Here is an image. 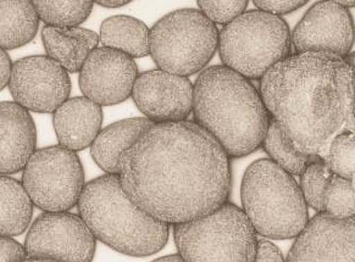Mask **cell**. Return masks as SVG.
<instances>
[{
  "instance_id": "6da1fadb",
  "label": "cell",
  "mask_w": 355,
  "mask_h": 262,
  "mask_svg": "<svg viewBox=\"0 0 355 262\" xmlns=\"http://www.w3.org/2000/svg\"><path fill=\"white\" fill-rule=\"evenodd\" d=\"M119 177L127 197L168 226L218 210L232 184L227 154L192 121L154 123L123 152Z\"/></svg>"
},
{
  "instance_id": "7a4b0ae2",
  "label": "cell",
  "mask_w": 355,
  "mask_h": 262,
  "mask_svg": "<svg viewBox=\"0 0 355 262\" xmlns=\"http://www.w3.org/2000/svg\"><path fill=\"white\" fill-rule=\"evenodd\" d=\"M270 117L295 148L325 160L331 143L355 134V75L343 58L318 51L295 53L260 80Z\"/></svg>"
},
{
  "instance_id": "3957f363",
  "label": "cell",
  "mask_w": 355,
  "mask_h": 262,
  "mask_svg": "<svg viewBox=\"0 0 355 262\" xmlns=\"http://www.w3.org/2000/svg\"><path fill=\"white\" fill-rule=\"evenodd\" d=\"M193 114L196 123L218 141L230 159L247 157L261 146L271 121L259 89L223 65L199 73Z\"/></svg>"
},
{
  "instance_id": "277c9868",
  "label": "cell",
  "mask_w": 355,
  "mask_h": 262,
  "mask_svg": "<svg viewBox=\"0 0 355 262\" xmlns=\"http://www.w3.org/2000/svg\"><path fill=\"white\" fill-rule=\"evenodd\" d=\"M77 207L96 241L123 255L150 256L168 243L170 226L149 216L127 197L119 175L105 173L88 182Z\"/></svg>"
},
{
  "instance_id": "5b68a950",
  "label": "cell",
  "mask_w": 355,
  "mask_h": 262,
  "mask_svg": "<svg viewBox=\"0 0 355 262\" xmlns=\"http://www.w3.org/2000/svg\"><path fill=\"white\" fill-rule=\"evenodd\" d=\"M241 200L257 234L268 239H295L309 222L298 182L270 159L253 162L244 172Z\"/></svg>"
},
{
  "instance_id": "8992f818",
  "label": "cell",
  "mask_w": 355,
  "mask_h": 262,
  "mask_svg": "<svg viewBox=\"0 0 355 262\" xmlns=\"http://www.w3.org/2000/svg\"><path fill=\"white\" fill-rule=\"evenodd\" d=\"M291 46L286 21L259 9L243 12L218 35L223 66L247 80L260 81L272 66L291 55Z\"/></svg>"
},
{
  "instance_id": "52a82bcc",
  "label": "cell",
  "mask_w": 355,
  "mask_h": 262,
  "mask_svg": "<svg viewBox=\"0 0 355 262\" xmlns=\"http://www.w3.org/2000/svg\"><path fill=\"white\" fill-rule=\"evenodd\" d=\"M173 237L186 262H254L259 242L243 210L229 202L208 216L173 226Z\"/></svg>"
},
{
  "instance_id": "ba28073f",
  "label": "cell",
  "mask_w": 355,
  "mask_h": 262,
  "mask_svg": "<svg viewBox=\"0 0 355 262\" xmlns=\"http://www.w3.org/2000/svg\"><path fill=\"white\" fill-rule=\"evenodd\" d=\"M218 35L203 12L180 9L157 21L149 32V54L159 70L189 77L205 70L218 48Z\"/></svg>"
},
{
  "instance_id": "9c48e42d",
  "label": "cell",
  "mask_w": 355,
  "mask_h": 262,
  "mask_svg": "<svg viewBox=\"0 0 355 262\" xmlns=\"http://www.w3.org/2000/svg\"><path fill=\"white\" fill-rule=\"evenodd\" d=\"M22 186L33 205L43 211H69L76 207L86 186L81 160L64 146L37 149L22 172Z\"/></svg>"
},
{
  "instance_id": "30bf717a",
  "label": "cell",
  "mask_w": 355,
  "mask_h": 262,
  "mask_svg": "<svg viewBox=\"0 0 355 262\" xmlns=\"http://www.w3.org/2000/svg\"><path fill=\"white\" fill-rule=\"evenodd\" d=\"M96 239L80 215L44 212L32 223L25 242L28 259L92 262Z\"/></svg>"
},
{
  "instance_id": "8fae6325",
  "label": "cell",
  "mask_w": 355,
  "mask_h": 262,
  "mask_svg": "<svg viewBox=\"0 0 355 262\" xmlns=\"http://www.w3.org/2000/svg\"><path fill=\"white\" fill-rule=\"evenodd\" d=\"M9 89L27 111L54 114L71 93L67 71L46 55L26 56L12 64Z\"/></svg>"
},
{
  "instance_id": "7c38bea8",
  "label": "cell",
  "mask_w": 355,
  "mask_h": 262,
  "mask_svg": "<svg viewBox=\"0 0 355 262\" xmlns=\"http://www.w3.org/2000/svg\"><path fill=\"white\" fill-rule=\"evenodd\" d=\"M291 37L297 53H329L345 59L354 46V21L348 9L337 1H319L295 26Z\"/></svg>"
},
{
  "instance_id": "4fadbf2b",
  "label": "cell",
  "mask_w": 355,
  "mask_h": 262,
  "mask_svg": "<svg viewBox=\"0 0 355 262\" xmlns=\"http://www.w3.org/2000/svg\"><path fill=\"white\" fill-rule=\"evenodd\" d=\"M138 76L137 65L131 56L98 46L82 66L78 83L83 96L98 105H116L132 96Z\"/></svg>"
},
{
  "instance_id": "5bb4252c",
  "label": "cell",
  "mask_w": 355,
  "mask_h": 262,
  "mask_svg": "<svg viewBox=\"0 0 355 262\" xmlns=\"http://www.w3.org/2000/svg\"><path fill=\"white\" fill-rule=\"evenodd\" d=\"M194 85L188 77L163 70L143 72L135 83L132 99L154 123L187 121L193 112Z\"/></svg>"
},
{
  "instance_id": "9a60e30c",
  "label": "cell",
  "mask_w": 355,
  "mask_h": 262,
  "mask_svg": "<svg viewBox=\"0 0 355 262\" xmlns=\"http://www.w3.org/2000/svg\"><path fill=\"white\" fill-rule=\"evenodd\" d=\"M286 262H355V217L316 213L295 238Z\"/></svg>"
},
{
  "instance_id": "2e32d148",
  "label": "cell",
  "mask_w": 355,
  "mask_h": 262,
  "mask_svg": "<svg viewBox=\"0 0 355 262\" xmlns=\"http://www.w3.org/2000/svg\"><path fill=\"white\" fill-rule=\"evenodd\" d=\"M36 146V125L30 111L15 101L0 103V175L24 171Z\"/></svg>"
},
{
  "instance_id": "e0dca14e",
  "label": "cell",
  "mask_w": 355,
  "mask_h": 262,
  "mask_svg": "<svg viewBox=\"0 0 355 262\" xmlns=\"http://www.w3.org/2000/svg\"><path fill=\"white\" fill-rule=\"evenodd\" d=\"M59 146L80 152L93 144L102 131L103 109L86 96L67 99L53 114Z\"/></svg>"
},
{
  "instance_id": "ac0fdd59",
  "label": "cell",
  "mask_w": 355,
  "mask_h": 262,
  "mask_svg": "<svg viewBox=\"0 0 355 262\" xmlns=\"http://www.w3.org/2000/svg\"><path fill=\"white\" fill-rule=\"evenodd\" d=\"M46 56L56 61L67 73L80 72L92 51L98 48L99 35L82 27H51L42 30Z\"/></svg>"
},
{
  "instance_id": "d6986e66",
  "label": "cell",
  "mask_w": 355,
  "mask_h": 262,
  "mask_svg": "<svg viewBox=\"0 0 355 262\" xmlns=\"http://www.w3.org/2000/svg\"><path fill=\"white\" fill-rule=\"evenodd\" d=\"M153 125L147 117H133L105 127L91 146L93 160L107 175H119L123 152Z\"/></svg>"
},
{
  "instance_id": "ffe728a7",
  "label": "cell",
  "mask_w": 355,
  "mask_h": 262,
  "mask_svg": "<svg viewBox=\"0 0 355 262\" xmlns=\"http://www.w3.org/2000/svg\"><path fill=\"white\" fill-rule=\"evenodd\" d=\"M38 26L40 17L32 1L0 0V49L26 46L35 38Z\"/></svg>"
},
{
  "instance_id": "44dd1931",
  "label": "cell",
  "mask_w": 355,
  "mask_h": 262,
  "mask_svg": "<svg viewBox=\"0 0 355 262\" xmlns=\"http://www.w3.org/2000/svg\"><path fill=\"white\" fill-rule=\"evenodd\" d=\"M149 32L147 25L132 16H112L101 26L99 41L103 46L122 51L126 55H149Z\"/></svg>"
},
{
  "instance_id": "7402d4cb",
  "label": "cell",
  "mask_w": 355,
  "mask_h": 262,
  "mask_svg": "<svg viewBox=\"0 0 355 262\" xmlns=\"http://www.w3.org/2000/svg\"><path fill=\"white\" fill-rule=\"evenodd\" d=\"M33 215V202L22 183L0 175V237H15L25 232Z\"/></svg>"
},
{
  "instance_id": "603a6c76",
  "label": "cell",
  "mask_w": 355,
  "mask_h": 262,
  "mask_svg": "<svg viewBox=\"0 0 355 262\" xmlns=\"http://www.w3.org/2000/svg\"><path fill=\"white\" fill-rule=\"evenodd\" d=\"M261 146L269 155L270 160L291 176H300L309 161L310 157L295 148L282 128L272 119Z\"/></svg>"
},
{
  "instance_id": "cb8c5ba5",
  "label": "cell",
  "mask_w": 355,
  "mask_h": 262,
  "mask_svg": "<svg viewBox=\"0 0 355 262\" xmlns=\"http://www.w3.org/2000/svg\"><path fill=\"white\" fill-rule=\"evenodd\" d=\"M40 21L51 27H80L91 15L93 1H32Z\"/></svg>"
},
{
  "instance_id": "d4e9b609",
  "label": "cell",
  "mask_w": 355,
  "mask_h": 262,
  "mask_svg": "<svg viewBox=\"0 0 355 262\" xmlns=\"http://www.w3.org/2000/svg\"><path fill=\"white\" fill-rule=\"evenodd\" d=\"M331 177L332 172L325 160L319 157H310L300 175V188L305 202L318 213L324 212V194Z\"/></svg>"
},
{
  "instance_id": "484cf974",
  "label": "cell",
  "mask_w": 355,
  "mask_h": 262,
  "mask_svg": "<svg viewBox=\"0 0 355 262\" xmlns=\"http://www.w3.org/2000/svg\"><path fill=\"white\" fill-rule=\"evenodd\" d=\"M324 212L340 220L355 217V186L332 175L324 194Z\"/></svg>"
},
{
  "instance_id": "4316f807",
  "label": "cell",
  "mask_w": 355,
  "mask_h": 262,
  "mask_svg": "<svg viewBox=\"0 0 355 262\" xmlns=\"http://www.w3.org/2000/svg\"><path fill=\"white\" fill-rule=\"evenodd\" d=\"M332 175L342 177L355 186V134L345 133L331 143L325 159Z\"/></svg>"
},
{
  "instance_id": "83f0119b",
  "label": "cell",
  "mask_w": 355,
  "mask_h": 262,
  "mask_svg": "<svg viewBox=\"0 0 355 262\" xmlns=\"http://www.w3.org/2000/svg\"><path fill=\"white\" fill-rule=\"evenodd\" d=\"M199 10L208 17L209 20L218 25H229L242 15L247 6V0H234V1H210V0H199Z\"/></svg>"
},
{
  "instance_id": "f1b7e54d",
  "label": "cell",
  "mask_w": 355,
  "mask_h": 262,
  "mask_svg": "<svg viewBox=\"0 0 355 262\" xmlns=\"http://www.w3.org/2000/svg\"><path fill=\"white\" fill-rule=\"evenodd\" d=\"M254 4L257 9L269 12L271 15H287L298 10L306 4L304 0H255Z\"/></svg>"
},
{
  "instance_id": "f546056e",
  "label": "cell",
  "mask_w": 355,
  "mask_h": 262,
  "mask_svg": "<svg viewBox=\"0 0 355 262\" xmlns=\"http://www.w3.org/2000/svg\"><path fill=\"white\" fill-rule=\"evenodd\" d=\"M26 259L25 245L11 237H0V262H24Z\"/></svg>"
},
{
  "instance_id": "4dcf8cb0",
  "label": "cell",
  "mask_w": 355,
  "mask_h": 262,
  "mask_svg": "<svg viewBox=\"0 0 355 262\" xmlns=\"http://www.w3.org/2000/svg\"><path fill=\"white\" fill-rule=\"evenodd\" d=\"M254 262H286V260L282 252L274 243L266 239H259Z\"/></svg>"
},
{
  "instance_id": "1f68e13d",
  "label": "cell",
  "mask_w": 355,
  "mask_h": 262,
  "mask_svg": "<svg viewBox=\"0 0 355 262\" xmlns=\"http://www.w3.org/2000/svg\"><path fill=\"white\" fill-rule=\"evenodd\" d=\"M12 62L10 56L6 51L0 49V91H3L6 86H9L10 81Z\"/></svg>"
},
{
  "instance_id": "d6a6232c",
  "label": "cell",
  "mask_w": 355,
  "mask_h": 262,
  "mask_svg": "<svg viewBox=\"0 0 355 262\" xmlns=\"http://www.w3.org/2000/svg\"><path fill=\"white\" fill-rule=\"evenodd\" d=\"M98 6H104V8H121V6L130 4L127 0H114V1H105V0H98L96 1Z\"/></svg>"
},
{
  "instance_id": "836d02e7",
  "label": "cell",
  "mask_w": 355,
  "mask_h": 262,
  "mask_svg": "<svg viewBox=\"0 0 355 262\" xmlns=\"http://www.w3.org/2000/svg\"><path fill=\"white\" fill-rule=\"evenodd\" d=\"M152 262H186L183 260L182 257L180 256L178 254H173V255H168V256L159 257L157 260Z\"/></svg>"
},
{
  "instance_id": "e575fe53",
  "label": "cell",
  "mask_w": 355,
  "mask_h": 262,
  "mask_svg": "<svg viewBox=\"0 0 355 262\" xmlns=\"http://www.w3.org/2000/svg\"><path fill=\"white\" fill-rule=\"evenodd\" d=\"M345 60L352 67V70L354 71L355 75V51H350L349 54L345 56Z\"/></svg>"
},
{
  "instance_id": "d590c367",
  "label": "cell",
  "mask_w": 355,
  "mask_h": 262,
  "mask_svg": "<svg viewBox=\"0 0 355 262\" xmlns=\"http://www.w3.org/2000/svg\"><path fill=\"white\" fill-rule=\"evenodd\" d=\"M340 6H343L345 9H349V8H355V0H349V1H345V0H338L337 1Z\"/></svg>"
},
{
  "instance_id": "8d00e7d4",
  "label": "cell",
  "mask_w": 355,
  "mask_h": 262,
  "mask_svg": "<svg viewBox=\"0 0 355 262\" xmlns=\"http://www.w3.org/2000/svg\"><path fill=\"white\" fill-rule=\"evenodd\" d=\"M24 262H58L53 260H46V259H26Z\"/></svg>"
}]
</instances>
